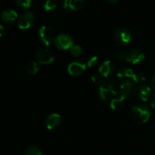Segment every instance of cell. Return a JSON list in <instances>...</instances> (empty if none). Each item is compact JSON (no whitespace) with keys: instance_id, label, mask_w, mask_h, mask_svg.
<instances>
[{"instance_id":"6da1fadb","label":"cell","mask_w":155,"mask_h":155,"mask_svg":"<svg viewBox=\"0 0 155 155\" xmlns=\"http://www.w3.org/2000/svg\"><path fill=\"white\" fill-rule=\"evenodd\" d=\"M98 98L101 101H111L119 95L116 86L110 81H103L98 89Z\"/></svg>"},{"instance_id":"7a4b0ae2","label":"cell","mask_w":155,"mask_h":155,"mask_svg":"<svg viewBox=\"0 0 155 155\" xmlns=\"http://www.w3.org/2000/svg\"><path fill=\"white\" fill-rule=\"evenodd\" d=\"M131 116L137 124H145L151 117V110L144 104H136L131 107Z\"/></svg>"},{"instance_id":"3957f363","label":"cell","mask_w":155,"mask_h":155,"mask_svg":"<svg viewBox=\"0 0 155 155\" xmlns=\"http://www.w3.org/2000/svg\"><path fill=\"white\" fill-rule=\"evenodd\" d=\"M39 39L45 46H49L55 39L54 30L49 26H42L39 30Z\"/></svg>"},{"instance_id":"277c9868","label":"cell","mask_w":155,"mask_h":155,"mask_svg":"<svg viewBox=\"0 0 155 155\" xmlns=\"http://www.w3.org/2000/svg\"><path fill=\"white\" fill-rule=\"evenodd\" d=\"M36 61L41 64H50L54 61V53L48 48L42 47L36 51Z\"/></svg>"},{"instance_id":"5b68a950","label":"cell","mask_w":155,"mask_h":155,"mask_svg":"<svg viewBox=\"0 0 155 155\" xmlns=\"http://www.w3.org/2000/svg\"><path fill=\"white\" fill-rule=\"evenodd\" d=\"M114 39L118 45L124 46L130 43L133 39V36L128 29L121 27L115 31Z\"/></svg>"},{"instance_id":"8992f818","label":"cell","mask_w":155,"mask_h":155,"mask_svg":"<svg viewBox=\"0 0 155 155\" xmlns=\"http://www.w3.org/2000/svg\"><path fill=\"white\" fill-rule=\"evenodd\" d=\"M35 20L34 14L30 11L23 12L18 19V26L21 30H27L33 25Z\"/></svg>"},{"instance_id":"52a82bcc","label":"cell","mask_w":155,"mask_h":155,"mask_svg":"<svg viewBox=\"0 0 155 155\" xmlns=\"http://www.w3.org/2000/svg\"><path fill=\"white\" fill-rule=\"evenodd\" d=\"M56 48L60 50L71 49L74 45V39L71 36L68 34L58 35L54 41Z\"/></svg>"},{"instance_id":"ba28073f","label":"cell","mask_w":155,"mask_h":155,"mask_svg":"<svg viewBox=\"0 0 155 155\" xmlns=\"http://www.w3.org/2000/svg\"><path fill=\"white\" fill-rule=\"evenodd\" d=\"M145 55L142 51L139 49H133L127 53V62L130 64H139L144 61Z\"/></svg>"},{"instance_id":"9c48e42d","label":"cell","mask_w":155,"mask_h":155,"mask_svg":"<svg viewBox=\"0 0 155 155\" xmlns=\"http://www.w3.org/2000/svg\"><path fill=\"white\" fill-rule=\"evenodd\" d=\"M86 68V63H84L82 61H74L71 62L68 68V73L70 75L77 77L80 76L85 71Z\"/></svg>"},{"instance_id":"30bf717a","label":"cell","mask_w":155,"mask_h":155,"mask_svg":"<svg viewBox=\"0 0 155 155\" xmlns=\"http://www.w3.org/2000/svg\"><path fill=\"white\" fill-rule=\"evenodd\" d=\"M136 98L142 101H147L150 99L151 95V88L145 84H141L135 90Z\"/></svg>"},{"instance_id":"8fae6325","label":"cell","mask_w":155,"mask_h":155,"mask_svg":"<svg viewBox=\"0 0 155 155\" xmlns=\"http://www.w3.org/2000/svg\"><path fill=\"white\" fill-rule=\"evenodd\" d=\"M135 86L133 83L130 81H125L121 83L120 86L119 94L124 98H130L135 93Z\"/></svg>"},{"instance_id":"7c38bea8","label":"cell","mask_w":155,"mask_h":155,"mask_svg":"<svg viewBox=\"0 0 155 155\" xmlns=\"http://www.w3.org/2000/svg\"><path fill=\"white\" fill-rule=\"evenodd\" d=\"M115 70V65L112 61H104L99 68V74L103 77H110L113 75Z\"/></svg>"},{"instance_id":"4fadbf2b","label":"cell","mask_w":155,"mask_h":155,"mask_svg":"<svg viewBox=\"0 0 155 155\" xmlns=\"http://www.w3.org/2000/svg\"><path fill=\"white\" fill-rule=\"evenodd\" d=\"M61 122V117L58 114H51L45 120V125L47 129L50 130H55L59 127Z\"/></svg>"},{"instance_id":"5bb4252c","label":"cell","mask_w":155,"mask_h":155,"mask_svg":"<svg viewBox=\"0 0 155 155\" xmlns=\"http://www.w3.org/2000/svg\"><path fill=\"white\" fill-rule=\"evenodd\" d=\"M84 0H63L64 8L71 11H79L83 7Z\"/></svg>"},{"instance_id":"9a60e30c","label":"cell","mask_w":155,"mask_h":155,"mask_svg":"<svg viewBox=\"0 0 155 155\" xmlns=\"http://www.w3.org/2000/svg\"><path fill=\"white\" fill-rule=\"evenodd\" d=\"M134 74V71L131 68H122L118 71L117 74V77L119 80H122L123 82L130 81V80L133 79Z\"/></svg>"},{"instance_id":"2e32d148","label":"cell","mask_w":155,"mask_h":155,"mask_svg":"<svg viewBox=\"0 0 155 155\" xmlns=\"http://www.w3.org/2000/svg\"><path fill=\"white\" fill-rule=\"evenodd\" d=\"M1 18L6 24H12L18 19V14L14 10H5L2 13Z\"/></svg>"},{"instance_id":"e0dca14e","label":"cell","mask_w":155,"mask_h":155,"mask_svg":"<svg viewBox=\"0 0 155 155\" xmlns=\"http://www.w3.org/2000/svg\"><path fill=\"white\" fill-rule=\"evenodd\" d=\"M124 100H125V98L119 94L117 96H116L110 101V107L113 110H119V109H120L124 106Z\"/></svg>"},{"instance_id":"ac0fdd59","label":"cell","mask_w":155,"mask_h":155,"mask_svg":"<svg viewBox=\"0 0 155 155\" xmlns=\"http://www.w3.org/2000/svg\"><path fill=\"white\" fill-rule=\"evenodd\" d=\"M39 63L37 61H30V63L28 64L27 68V72L29 73L30 74H36V73L39 71Z\"/></svg>"},{"instance_id":"d6986e66","label":"cell","mask_w":155,"mask_h":155,"mask_svg":"<svg viewBox=\"0 0 155 155\" xmlns=\"http://www.w3.org/2000/svg\"><path fill=\"white\" fill-rule=\"evenodd\" d=\"M42 151L36 145H30L26 149L24 155H42Z\"/></svg>"},{"instance_id":"ffe728a7","label":"cell","mask_w":155,"mask_h":155,"mask_svg":"<svg viewBox=\"0 0 155 155\" xmlns=\"http://www.w3.org/2000/svg\"><path fill=\"white\" fill-rule=\"evenodd\" d=\"M43 8L46 12H51L54 11L57 7V2L55 0H45L43 2Z\"/></svg>"},{"instance_id":"44dd1931","label":"cell","mask_w":155,"mask_h":155,"mask_svg":"<svg viewBox=\"0 0 155 155\" xmlns=\"http://www.w3.org/2000/svg\"><path fill=\"white\" fill-rule=\"evenodd\" d=\"M114 55L115 58L117 59L119 61L121 62H124L127 61V53L125 51L122 49H118L116 50L114 53Z\"/></svg>"},{"instance_id":"7402d4cb","label":"cell","mask_w":155,"mask_h":155,"mask_svg":"<svg viewBox=\"0 0 155 155\" xmlns=\"http://www.w3.org/2000/svg\"><path fill=\"white\" fill-rule=\"evenodd\" d=\"M133 80H134L135 83H141L142 84V83L145 81L146 80V77H145V74H143L142 72H137L135 73L134 75H133Z\"/></svg>"},{"instance_id":"603a6c76","label":"cell","mask_w":155,"mask_h":155,"mask_svg":"<svg viewBox=\"0 0 155 155\" xmlns=\"http://www.w3.org/2000/svg\"><path fill=\"white\" fill-rule=\"evenodd\" d=\"M15 3L21 8H29L31 6L32 0H15Z\"/></svg>"},{"instance_id":"cb8c5ba5","label":"cell","mask_w":155,"mask_h":155,"mask_svg":"<svg viewBox=\"0 0 155 155\" xmlns=\"http://www.w3.org/2000/svg\"><path fill=\"white\" fill-rule=\"evenodd\" d=\"M71 51V54H72L73 56L74 57H79L83 53V49H82L80 45H74L70 49Z\"/></svg>"},{"instance_id":"d4e9b609","label":"cell","mask_w":155,"mask_h":155,"mask_svg":"<svg viewBox=\"0 0 155 155\" xmlns=\"http://www.w3.org/2000/svg\"><path fill=\"white\" fill-rule=\"evenodd\" d=\"M98 64V58L95 55H89L88 56L86 59V64L89 68H93Z\"/></svg>"},{"instance_id":"484cf974","label":"cell","mask_w":155,"mask_h":155,"mask_svg":"<svg viewBox=\"0 0 155 155\" xmlns=\"http://www.w3.org/2000/svg\"><path fill=\"white\" fill-rule=\"evenodd\" d=\"M102 77H103L100 74H92L91 79H92V80L93 83H96V84L101 85V83H103Z\"/></svg>"},{"instance_id":"4316f807","label":"cell","mask_w":155,"mask_h":155,"mask_svg":"<svg viewBox=\"0 0 155 155\" xmlns=\"http://www.w3.org/2000/svg\"><path fill=\"white\" fill-rule=\"evenodd\" d=\"M151 107L155 109V94L153 95L151 98Z\"/></svg>"},{"instance_id":"83f0119b","label":"cell","mask_w":155,"mask_h":155,"mask_svg":"<svg viewBox=\"0 0 155 155\" xmlns=\"http://www.w3.org/2000/svg\"><path fill=\"white\" fill-rule=\"evenodd\" d=\"M151 87H152V89H154V90H155V75L152 77V79H151Z\"/></svg>"},{"instance_id":"f1b7e54d","label":"cell","mask_w":155,"mask_h":155,"mask_svg":"<svg viewBox=\"0 0 155 155\" xmlns=\"http://www.w3.org/2000/svg\"><path fill=\"white\" fill-rule=\"evenodd\" d=\"M3 31H4V28H3V27L1 25V24H0V37L2 36Z\"/></svg>"},{"instance_id":"f546056e","label":"cell","mask_w":155,"mask_h":155,"mask_svg":"<svg viewBox=\"0 0 155 155\" xmlns=\"http://www.w3.org/2000/svg\"><path fill=\"white\" fill-rule=\"evenodd\" d=\"M107 1L110 2H111V3H116V2H117L119 0H107Z\"/></svg>"},{"instance_id":"4dcf8cb0","label":"cell","mask_w":155,"mask_h":155,"mask_svg":"<svg viewBox=\"0 0 155 155\" xmlns=\"http://www.w3.org/2000/svg\"><path fill=\"white\" fill-rule=\"evenodd\" d=\"M154 130H155V124H154Z\"/></svg>"}]
</instances>
